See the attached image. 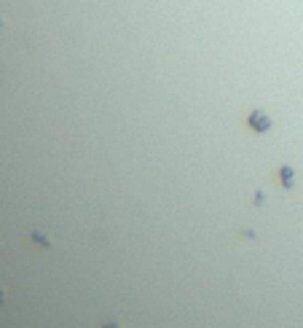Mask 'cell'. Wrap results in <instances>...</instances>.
Wrapping results in <instances>:
<instances>
[{"instance_id": "4", "label": "cell", "mask_w": 303, "mask_h": 328, "mask_svg": "<svg viewBox=\"0 0 303 328\" xmlns=\"http://www.w3.org/2000/svg\"><path fill=\"white\" fill-rule=\"evenodd\" d=\"M0 25H3V19H0Z\"/></svg>"}, {"instance_id": "1", "label": "cell", "mask_w": 303, "mask_h": 328, "mask_svg": "<svg viewBox=\"0 0 303 328\" xmlns=\"http://www.w3.org/2000/svg\"><path fill=\"white\" fill-rule=\"evenodd\" d=\"M250 130H255V132H269L271 130V119L263 111H252L250 113Z\"/></svg>"}, {"instance_id": "2", "label": "cell", "mask_w": 303, "mask_h": 328, "mask_svg": "<svg viewBox=\"0 0 303 328\" xmlns=\"http://www.w3.org/2000/svg\"><path fill=\"white\" fill-rule=\"evenodd\" d=\"M279 178H282L285 189H293V167H282L279 170Z\"/></svg>"}, {"instance_id": "3", "label": "cell", "mask_w": 303, "mask_h": 328, "mask_svg": "<svg viewBox=\"0 0 303 328\" xmlns=\"http://www.w3.org/2000/svg\"><path fill=\"white\" fill-rule=\"evenodd\" d=\"M105 328H121V325H115V323H108V325H105Z\"/></svg>"}]
</instances>
